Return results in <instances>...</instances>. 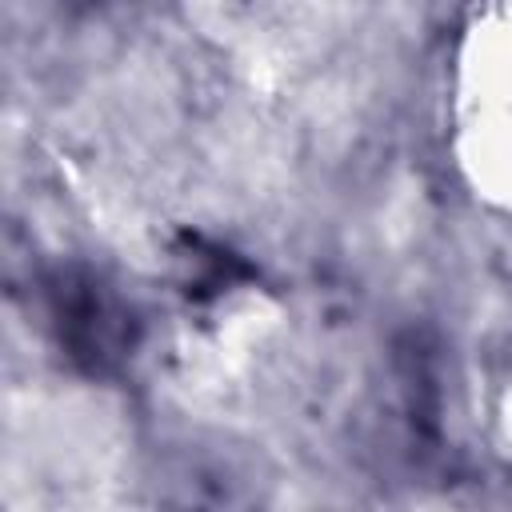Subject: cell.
Returning a JSON list of instances; mask_svg holds the SVG:
<instances>
[{"instance_id": "cell-1", "label": "cell", "mask_w": 512, "mask_h": 512, "mask_svg": "<svg viewBox=\"0 0 512 512\" xmlns=\"http://www.w3.org/2000/svg\"><path fill=\"white\" fill-rule=\"evenodd\" d=\"M52 324L68 360L92 376H108L136 344L132 312L88 272H60L48 288Z\"/></svg>"}, {"instance_id": "cell-2", "label": "cell", "mask_w": 512, "mask_h": 512, "mask_svg": "<svg viewBox=\"0 0 512 512\" xmlns=\"http://www.w3.org/2000/svg\"><path fill=\"white\" fill-rule=\"evenodd\" d=\"M192 244V252L196 256H188V264H192V296H212V292H220V288H228L232 280H240V276H248V264H240L232 252H224V248H204L200 240H188Z\"/></svg>"}]
</instances>
